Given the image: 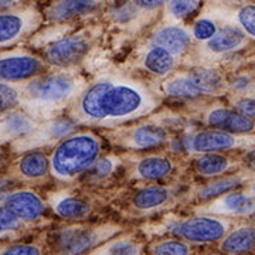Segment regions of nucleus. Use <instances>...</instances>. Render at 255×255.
Here are the masks:
<instances>
[{
    "mask_svg": "<svg viewBox=\"0 0 255 255\" xmlns=\"http://www.w3.org/2000/svg\"><path fill=\"white\" fill-rule=\"evenodd\" d=\"M170 197V193L166 187L162 186H149L142 190H139L133 196V206L137 210H143V211H149V210L157 209L162 207L163 204L167 203Z\"/></svg>",
    "mask_w": 255,
    "mask_h": 255,
    "instance_id": "nucleus-25",
    "label": "nucleus"
},
{
    "mask_svg": "<svg viewBox=\"0 0 255 255\" xmlns=\"http://www.w3.org/2000/svg\"><path fill=\"white\" fill-rule=\"evenodd\" d=\"M85 88V80L71 71L40 74L21 84L20 107L36 122H44L75 102Z\"/></svg>",
    "mask_w": 255,
    "mask_h": 255,
    "instance_id": "nucleus-2",
    "label": "nucleus"
},
{
    "mask_svg": "<svg viewBox=\"0 0 255 255\" xmlns=\"http://www.w3.org/2000/svg\"><path fill=\"white\" fill-rule=\"evenodd\" d=\"M230 160L219 153H207L196 160V170L203 176H214L228 170Z\"/></svg>",
    "mask_w": 255,
    "mask_h": 255,
    "instance_id": "nucleus-27",
    "label": "nucleus"
},
{
    "mask_svg": "<svg viewBox=\"0 0 255 255\" xmlns=\"http://www.w3.org/2000/svg\"><path fill=\"white\" fill-rule=\"evenodd\" d=\"M100 6L101 1H55L48 7L47 14L54 20H64L92 13Z\"/></svg>",
    "mask_w": 255,
    "mask_h": 255,
    "instance_id": "nucleus-22",
    "label": "nucleus"
},
{
    "mask_svg": "<svg viewBox=\"0 0 255 255\" xmlns=\"http://www.w3.org/2000/svg\"><path fill=\"white\" fill-rule=\"evenodd\" d=\"M50 201L54 213L61 219L81 220L88 217L92 211L91 206L87 201L70 194L54 196Z\"/></svg>",
    "mask_w": 255,
    "mask_h": 255,
    "instance_id": "nucleus-17",
    "label": "nucleus"
},
{
    "mask_svg": "<svg viewBox=\"0 0 255 255\" xmlns=\"http://www.w3.org/2000/svg\"><path fill=\"white\" fill-rule=\"evenodd\" d=\"M221 251L228 255H241L255 248V227L244 226L231 231L221 241Z\"/></svg>",
    "mask_w": 255,
    "mask_h": 255,
    "instance_id": "nucleus-18",
    "label": "nucleus"
},
{
    "mask_svg": "<svg viewBox=\"0 0 255 255\" xmlns=\"http://www.w3.org/2000/svg\"><path fill=\"white\" fill-rule=\"evenodd\" d=\"M190 247L179 240H163L152 247V255H190Z\"/></svg>",
    "mask_w": 255,
    "mask_h": 255,
    "instance_id": "nucleus-31",
    "label": "nucleus"
},
{
    "mask_svg": "<svg viewBox=\"0 0 255 255\" xmlns=\"http://www.w3.org/2000/svg\"><path fill=\"white\" fill-rule=\"evenodd\" d=\"M44 60L27 51H10L0 54V82L17 84L28 81L44 70Z\"/></svg>",
    "mask_w": 255,
    "mask_h": 255,
    "instance_id": "nucleus-8",
    "label": "nucleus"
},
{
    "mask_svg": "<svg viewBox=\"0 0 255 255\" xmlns=\"http://www.w3.org/2000/svg\"><path fill=\"white\" fill-rule=\"evenodd\" d=\"M101 153V140L92 132L73 133L57 143L50 157V173L61 182H70L91 169Z\"/></svg>",
    "mask_w": 255,
    "mask_h": 255,
    "instance_id": "nucleus-3",
    "label": "nucleus"
},
{
    "mask_svg": "<svg viewBox=\"0 0 255 255\" xmlns=\"http://www.w3.org/2000/svg\"><path fill=\"white\" fill-rule=\"evenodd\" d=\"M13 191H14L13 183L10 182L9 179L0 176V203H4Z\"/></svg>",
    "mask_w": 255,
    "mask_h": 255,
    "instance_id": "nucleus-39",
    "label": "nucleus"
},
{
    "mask_svg": "<svg viewBox=\"0 0 255 255\" xmlns=\"http://www.w3.org/2000/svg\"><path fill=\"white\" fill-rule=\"evenodd\" d=\"M40 23L41 13L34 6L0 13V48L16 44L37 30Z\"/></svg>",
    "mask_w": 255,
    "mask_h": 255,
    "instance_id": "nucleus-7",
    "label": "nucleus"
},
{
    "mask_svg": "<svg viewBox=\"0 0 255 255\" xmlns=\"http://www.w3.org/2000/svg\"><path fill=\"white\" fill-rule=\"evenodd\" d=\"M227 230V223L223 220L209 217V216H196L182 221L176 228V233L184 241L204 244V243H216L224 238Z\"/></svg>",
    "mask_w": 255,
    "mask_h": 255,
    "instance_id": "nucleus-9",
    "label": "nucleus"
},
{
    "mask_svg": "<svg viewBox=\"0 0 255 255\" xmlns=\"http://www.w3.org/2000/svg\"><path fill=\"white\" fill-rule=\"evenodd\" d=\"M4 233H6V231H4V230H3V228L0 227V237H1V236H3V234H4Z\"/></svg>",
    "mask_w": 255,
    "mask_h": 255,
    "instance_id": "nucleus-43",
    "label": "nucleus"
},
{
    "mask_svg": "<svg viewBox=\"0 0 255 255\" xmlns=\"http://www.w3.org/2000/svg\"><path fill=\"white\" fill-rule=\"evenodd\" d=\"M200 6V1H169L167 11L173 18H183L191 14Z\"/></svg>",
    "mask_w": 255,
    "mask_h": 255,
    "instance_id": "nucleus-32",
    "label": "nucleus"
},
{
    "mask_svg": "<svg viewBox=\"0 0 255 255\" xmlns=\"http://www.w3.org/2000/svg\"><path fill=\"white\" fill-rule=\"evenodd\" d=\"M3 163V152L0 150V164Z\"/></svg>",
    "mask_w": 255,
    "mask_h": 255,
    "instance_id": "nucleus-42",
    "label": "nucleus"
},
{
    "mask_svg": "<svg viewBox=\"0 0 255 255\" xmlns=\"http://www.w3.org/2000/svg\"><path fill=\"white\" fill-rule=\"evenodd\" d=\"M186 75L201 94L219 92L224 85L223 77L213 68H193Z\"/></svg>",
    "mask_w": 255,
    "mask_h": 255,
    "instance_id": "nucleus-24",
    "label": "nucleus"
},
{
    "mask_svg": "<svg viewBox=\"0 0 255 255\" xmlns=\"http://www.w3.org/2000/svg\"><path fill=\"white\" fill-rule=\"evenodd\" d=\"M94 36L88 30L64 37L44 48V63L57 68H70L82 61L91 50Z\"/></svg>",
    "mask_w": 255,
    "mask_h": 255,
    "instance_id": "nucleus-5",
    "label": "nucleus"
},
{
    "mask_svg": "<svg viewBox=\"0 0 255 255\" xmlns=\"http://www.w3.org/2000/svg\"><path fill=\"white\" fill-rule=\"evenodd\" d=\"M190 33L182 26H164L153 36V46L162 47L174 57L182 55L190 47Z\"/></svg>",
    "mask_w": 255,
    "mask_h": 255,
    "instance_id": "nucleus-15",
    "label": "nucleus"
},
{
    "mask_svg": "<svg viewBox=\"0 0 255 255\" xmlns=\"http://www.w3.org/2000/svg\"><path fill=\"white\" fill-rule=\"evenodd\" d=\"M100 253V255H140V247L136 241L124 238L110 241Z\"/></svg>",
    "mask_w": 255,
    "mask_h": 255,
    "instance_id": "nucleus-30",
    "label": "nucleus"
},
{
    "mask_svg": "<svg viewBox=\"0 0 255 255\" xmlns=\"http://www.w3.org/2000/svg\"><path fill=\"white\" fill-rule=\"evenodd\" d=\"M133 4L143 10H153L163 6L164 1H133Z\"/></svg>",
    "mask_w": 255,
    "mask_h": 255,
    "instance_id": "nucleus-40",
    "label": "nucleus"
},
{
    "mask_svg": "<svg viewBox=\"0 0 255 255\" xmlns=\"http://www.w3.org/2000/svg\"><path fill=\"white\" fill-rule=\"evenodd\" d=\"M173 162L164 156H147L135 166V173L143 180H159L173 172Z\"/></svg>",
    "mask_w": 255,
    "mask_h": 255,
    "instance_id": "nucleus-19",
    "label": "nucleus"
},
{
    "mask_svg": "<svg viewBox=\"0 0 255 255\" xmlns=\"http://www.w3.org/2000/svg\"><path fill=\"white\" fill-rule=\"evenodd\" d=\"M167 140L166 129L153 124H145L119 132L115 142L129 150H145L160 146Z\"/></svg>",
    "mask_w": 255,
    "mask_h": 255,
    "instance_id": "nucleus-10",
    "label": "nucleus"
},
{
    "mask_svg": "<svg viewBox=\"0 0 255 255\" xmlns=\"http://www.w3.org/2000/svg\"><path fill=\"white\" fill-rule=\"evenodd\" d=\"M240 183H241L240 177L220 179L217 182L210 183L206 187H203L199 191V197L200 199H214V197H219V196H223V194H227L233 189H236Z\"/></svg>",
    "mask_w": 255,
    "mask_h": 255,
    "instance_id": "nucleus-29",
    "label": "nucleus"
},
{
    "mask_svg": "<svg viewBox=\"0 0 255 255\" xmlns=\"http://www.w3.org/2000/svg\"><path fill=\"white\" fill-rule=\"evenodd\" d=\"M234 107L238 114L244 115L247 118L253 119L255 118V98H247V97H243L234 102Z\"/></svg>",
    "mask_w": 255,
    "mask_h": 255,
    "instance_id": "nucleus-38",
    "label": "nucleus"
},
{
    "mask_svg": "<svg viewBox=\"0 0 255 255\" xmlns=\"http://www.w3.org/2000/svg\"><path fill=\"white\" fill-rule=\"evenodd\" d=\"M20 226H21V221L4 206H0V227L4 231H14Z\"/></svg>",
    "mask_w": 255,
    "mask_h": 255,
    "instance_id": "nucleus-36",
    "label": "nucleus"
},
{
    "mask_svg": "<svg viewBox=\"0 0 255 255\" xmlns=\"http://www.w3.org/2000/svg\"><path fill=\"white\" fill-rule=\"evenodd\" d=\"M216 31H217V27L214 21H211L209 18H201L199 21H196L193 26V36L197 40L209 41L210 38L216 34Z\"/></svg>",
    "mask_w": 255,
    "mask_h": 255,
    "instance_id": "nucleus-34",
    "label": "nucleus"
},
{
    "mask_svg": "<svg viewBox=\"0 0 255 255\" xmlns=\"http://www.w3.org/2000/svg\"><path fill=\"white\" fill-rule=\"evenodd\" d=\"M246 164L251 169V170H255V149L247 153Z\"/></svg>",
    "mask_w": 255,
    "mask_h": 255,
    "instance_id": "nucleus-41",
    "label": "nucleus"
},
{
    "mask_svg": "<svg viewBox=\"0 0 255 255\" xmlns=\"http://www.w3.org/2000/svg\"><path fill=\"white\" fill-rule=\"evenodd\" d=\"M75 127H77L75 122L68 117L67 118L55 117L53 119L37 124L36 128L28 135L11 143V149L20 153H26V152L37 150L44 146L60 143L63 139L73 135Z\"/></svg>",
    "mask_w": 255,
    "mask_h": 255,
    "instance_id": "nucleus-4",
    "label": "nucleus"
},
{
    "mask_svg": "<svg viewBox=\"0 0 255 255\" xmlns=\"http://www.w3.org/2000/svg\"><path fill=\"white\" fill-rule=\"evenodd\" d=\"M41 248L36 244H17L7 248L1 255H41Z\"/></svg>",
    "mask_w": 255,
    "mask_h": 255,
    "instance_id": "nucleus-37",
    "label": "nucleus"
},
{
    "mask_svg": "<svg viewBox=\"0 0 255 255\" xmlns=\"http://www.w3.org/2000/svg\"><path fill=\"white\" fill-rule=\"evenodd\" d=\"M253 193L255 194V182H254V184H253Z\"/></svg>",
    "mask_w": 255,
    "mask_h": 255,
    "instance_id": "nucleus-44",
    "label": "nucleus"
},
{
    "mask_svg": "<svg viewBox=\"0 0 255 255\" xmlns=\"http://www.w3.org/2000/svg\"><path fill=\"white\" fill-rule=\"evenodd\" d=\"M238 146L236 135L221 132L216 129L200 130L187 140V149L196 153H217L221 150H230Z\"/></svg>",
    "mask_w": 255,
    "mask_h": 255,
    "instance_id": "nucleus-12",
    "label": "nucleus"
},
{
    "mask_svg": "<svg viewBox=\"0 0 255 255\" xmlns=\"http://www.w3.org/2000/svg\"><path fill=\"white\" fill-rule=\"evenodd\" d=\"M246 40L244 33L238 27L233 26H226L216 31V34L207 41V48L211 53L216 54H223L233 51L241 46Z\"/></svg>",
    "mask_w": 255,
    "mask_h": 255,
    "instance_id": "nucleus-21",
    "label": "nucleus"
},
{
    "mask_svg": "<svg viewBox=\"0 0 255 255\" xmlns=\"http://www.w3.org/2000/svg\"><path fill=\"white\" fill-rule=\"evenodd\" d=\"M20 221L38 220L46 211V203L31 190H14L3 203Z\"/></svg>",
    "mask_w": 255,
    "mask_h": 255,
    "instance_id": "nucleus-11",
    "label": "nucleus"
},
{
    "mask_svg": "<svg viewBox=\"0 0 255 255\" xmlns=\"http://www.w3.org/2000/svg\"><path fill=\"white\" fill-rule=\"evenodd\" d=\"M174 58L176 57L170 54L167 50L162 47L152 46L150 48H147V51L143 55V65L149 73L163 77L173 70L176 63Z\"/></svg>",
    "mask_w": 255,
    "mask_h": 255,
    "instance_id": "nucleus-23",
    "label": "nucleus"
},
{
    "mask_svg": "<svg viewBox=\"0 0 255 255\" xmlns=\"http://www.w3.org/2000/svg\"><path fill=\"white\" fill-rule=\"evenodd\" d=\"M117 162L111 157H102L91 166V174L95 177H105L114 172Z\"/></svg>",
    "mask_w": 255,
    "mask_h": 255,
    "instance_id": "nucleus-35",
    "label": "nucleus"
},
{
    "mask_svg": "<svg viewBox=\"0 0 255 255\" xmlns=\"http://www.w3.org/2000/svg\"><path fill=\"white\" fill-rule=\"evenodd\" d=\"M207 125L216 130L227 132L231 135L248 133L255 129V121L228 108H214L206 117Z\"/></svg>",
    "mask_w": 255,
    "mask_h": 255,
    "instance_id": "nucleus-13",
    "label": "nucleus"
},
{
    "mask_svg": "<svg viewBox=\"0 0 255 255\" xmlns=\"http://www.w3.org/2000/svg\"><path fill=\"white\" fill-rule=\"evenodd\" d=\"M163 92L169 97L174 98H187V100H194L199 98L201 92L191 84V81L187 78L186 74L182 75H173L170 78H167L162 84Z\"/></svg>",
    "mask_w": 255,
    "mask_h": 255,
    "instance_id": "nucleus-26",
    "label": "nucleus"
},
{
    "mask_svg": "<svg viewBox=\"0 0 255 255\" xmlns=\"http://www.w3.org/2000/svg\"><path fill=\"white\" fill-rule=\"evenodd\" d=\"M38 122L27 115L24 111H11L0 117V145L7 142H17L28 135Z\"/></svg>",
    "mask_w": 255,
    "mask_h": 255,
    "instance_id": "nucleus-14",
    "label": "nucleus"
},
{
    "mask_svg": "<svg viewBox=\"0 0 255 255\" xmlns=\"http://www.w3.org/2000/svg\"><path fill=\"white\" fill-rule=\"evenodd\" d=\"M238 21L250 36L255 37V4H247L238 10Z\"/></svg>",
    "mask_w": 255,
    "mask_h": 255,
    "instance_id": "nucleus-33",
    "label": "nucleus"
},
{
    "mask_svg": "<svg viewBox=\"0 0 255 255\" xmlns=\"http://www.w3.org/2000/svg\"><path fill=\"white\" fill-rule=\"evenodd\" d=\"M254 200L243 193H227L211 204L210 211L220 214H248L254 211Z\"/></svg>",
    "mask_w": 255,
    "mask_h": 255,
    "instance_id": "nucleus-20",
    "label": "nucleus"
},
{
    "mask_svg": "<svg viewBox=\"0 0 255 255\" xmlns=\"http://www.w3.org/2000/svg\"><path fill=\"white\" fill-rule=\"evenodd\" d=\"M159 104L160 98L143 82L108 75L87 85L68 118L75 125L114 128L152 114Z\"/></svg>",
    "mask_w": 255,
    "mask_h": 255,
    "instance_id": "nucleus-1",
    "label": "nucleus"
},
{
    "mask_svg": "<svg viewBox=\"0 0 255 255\" xmlns=\"http://www.w3.org/2000/svg\"><path fill=\"white\" fill-rule=\"evenodd\" d=\"M117 231L112 226L65 228L57 238V251L60 255H82L94 250L101 241L112 237Z\"/></svg>",
    "mask_w": 255,
    "mask_h": 255,
    "instance_id": "nucleus-6",
    "label": "nucleus"
},
{
    "mask_svg": "<svg viewBox=\"0 0 255 255\" xmlns=\"http://www.w3.org/2000/svg\"><path fill=\"white\" fill-rule=\"evenodd\" d=\"M21 102V85L0 82V117L17 108Z\"/></svg>",
    "mask_w": 255,
    "mask_h": 255,
    "instance_id": "nucleus-28",
    "label": "nucleus"
},
{
    "mask_svg": "<svg viewBox=\"0 0 255 255\" xmlns=\"http://www.w3.org/2000/svg\"><path fill=\"white\" fill-rule=\"evenodd\" d=\"M50 172V159L40 150L26 152L18 159L17 173L26 180H40Z\"/></svg>",
    "mask_w": 255,
    "mask_h": 255,
    "instance_id": "nucleus-16",
    "label": "nucleus"
}]
</instances>
